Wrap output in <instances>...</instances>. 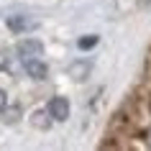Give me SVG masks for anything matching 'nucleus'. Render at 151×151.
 I'll return each mask as SVG.
<instances>
[{
    "label": "nucleus",
    "instance_id": "f257e3e1",
    "mask_svg": "<svg viewBox=\"0 0 151 151\" xmlns=\"http://www.w3.org/2000/svg\"><path fill=\"white\" fill-rule=\"evenodd\" d=\"M39 26V21L31 16H10L8 18V28L10 31H16V33H26V31H33Z\"/></svg>",
    "mask_w": 151,
    "mask_h": 151
},
{
    "label": "nucleus",
    "instance_id": "f03ea898",
    "mask_svg": "<svg viewBox=\"0 0 151 151\" xmlns=\"http://www.w3.org/2000/svg\"><path fill=\"white\" fill-rule=\"evenodd\" d=\"M23 67H26V72H28V77H33V80H46V74H49V67L41 62V59H36V56L23 59Z\"/></svg>",
    "mask_w": 151,
    "mask_h": 151
},
{
    "label": "nucleus",
    "instance_id": "7ed1b4c3",
    "mask_svg": "<svg viewBox=\"0 0 151 151\" xmlns=\"http://www.w3.org/2000/svg\"><path fill=\"white\" fill-rule=\"evenodd\" d=\"M49 115L54 120H67L69 115V105L64 97H51V103H49Z\"/></svg>",
    "mask_w": 151,
    "mask_h": 151
},
{
    "label": "nucleus",
    "instance_id": "20e7f679",
    "mask_svg": "<svg viewBox=\"0 0 151 151\" xmlns=\"http://www.w3.org/2000/svg\"><path fill=\"white\" fill-rule=\"evenodd\" d=\"M41 44L39 41H21V44H18V54L23 56V59H28V56H39L41 54Z\"/></svg>",
    "mask_w": 151,
    "mask_h": 151
},
{
    "label": "nucleus",
    "instance_id": "39448f33",
    "mask_svg": "<svg viewBox=\"0 0 151 151\" xmlns=\"http://www.w3.org/2000/svg\"><path fill=\"white\" fill-rule=\"evenodd\" d=\"M69 74H72L77 82L85 80V77L90 74V64H87V62H77V64H72V67H69Z\"/></svg>",
    "mask_w": 151,
    "mask_h": 151
},
{
    "label": "nucleus",
    "instance_id": "423d86ee",
    "mask_svg": "<svg viewBox=\"0 0 151 151\" xmlns=\"http://www.w3.org/2000/svg\"><path fill=\"white\" fill-rule=\"evenodd\" d=\"M51 118V115H49ZM49 118H46V113L39 110V113H33V126L36 128H49Z\"/></svg>",
    "mask_w": 151,
    "mask_h": 151
},
{
    "label": "nucleus",
    "instance_id": "0eeeda50",
    "mask_svg": "<svg viewBox=\"0 0 151 151\" xmlns=\"http://www.w3.org/2000/svg\"><path fill=\"white\" fill-rule=\"evenodd\" d=\"M18 113H21V110H18V105H13L10 110H8V105H5V110L0 113V115H3V120H8V123H13V120L18 118Z\"/></svg>",
    "mask_w": 151,
    "mask_h": 151
},
{
    "label": "nucleus",
    "instance_id": "6e6552de",
    "mask_svg": "<svg viewBox=\"0 0 151 151\" xmlns=\"http://www.w3.org/2000/svg\"><path fill=\"white\" fill-rule=\"evenodd\" d=\"M97 44V36H87V39H80V49H92Z\"/></svg>",
    "mask_w": 151,
    "mask_h": 151
},
{
    "label": "nucleus",
    "instance_id": "1a4fd4ad",
    "mask_svg": "<svg viewBox=\"0 0 151 151\" xmlns=\"http://www.w3.org/2000/svg\"><path fill=\"white\" fill-rule=\"evenodd\" d=\"M5 105H8V95H5V92L0 90V113L5 110Z\"/></svg>",
    "mask_w": 151,
    "mask_h": 151
}]
</instances>
